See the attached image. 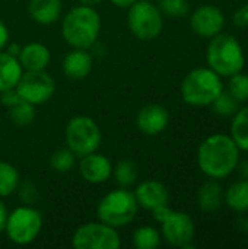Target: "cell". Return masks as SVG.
Masks as SVG:
<instances>
[{"mask_svg": "<svg viewBox=\"0 0 248 249\" xmlns=\"http://www.w3.org/2000/svg\"><path fill=\"white\" fill-rule=\"evenodd\" d=\"M240 162V149L227 134H212L202 142L197 150L200 171L212 179L229 177Z\"/></svg>", "mask_w": 248, "mask_h": 249, "instance_id": "cell-1", "label": "cell"}, {"mask_svg": "<svg viewBox=\"0 0 248 249\" xmlns=\"http://www.w3.org/2000/svg\"><path fill=\"white\" fill-rule=\"evenodd\" d=\"M99 32L101 16L96 12L95 6H75L61 19L63 39L72 48H92L96 44Z\"/></svg>", "mask_w": 248, "mask_h": 249, "instance_id": "cell-2", "label": "cell"}, {"mask_svg": "<svg viewBox=\"0 0 248 249\" xmlns=\"http://www.w3.org/2000/svg\"><path fill=\"white\" fill-rule=\"evenodd\" d=\"M206 61L221 77H229L243 71L246 57L240 41L234 35L219 32L212 36L208 45Z\"/></svg>", "mask_w": 248, "mask_h": 249, "instance_id": "cell-3", "label": "cell"}, {"mask_svg": "<svg viewBox=\"0 0 248 249\" xmlns=\"http://www.w3.org/2000/svg\"><path fill=\"white\" fill-rule=\"evenodd\" d=\"M139 209L140 207L133 191L118 187L107 193L99 200L96 206V216L102 223L120 229L133 223Z\"/></svg>", "mask_w": 248, "mask_h": 249, "instance_id": "cell-4", "label": "cell"}, {"mask_svg": "<svg viewBox=\"0 0 248 249\" xmlns=\"http://www.w3.org/2000/svg\"><path fill=\"white\" fill-rule=\"evenodd\" d=\"M180 90L186 104L191 107H206L224 90V83L221 76L210 67H197L186 74Z\"/></svg>", "mask_w": 248, "mask_h": 249, "instance_id": "cell-5", "label": "cell"}, {"mask_svg": "<svg viewBox=\"0 0 248 249\" xmlns=\"http://www.w3.org/2000/svg\"><path fill=\"white\" fill-rule=\"evenodd\" d=\"M153 219L161 225V236L167 244L175 248H193L194 222L184 212H175L168 204L159 206L152 210Z\"/></svg>", "mask_w": 248, "mask_h": 249, "instance_id": "cell-6", "label": "cell"}, {"mask_svg": "<svg viewBox=\"0 0 248 249\" xmlns=\"http://www.w3.org/2000/svg\"><path fill=\"white\" fill-rule=\"evenodd\" d=\"M64 140L66 146L76 155V158H82L99 149L102 134L94 118L88 115H76L66 124Z\"/></svg>", "mask_w": 248, "mask_h": 249, "instance_id": "cell-7", "label": "cell"}, {"mask_svg": "<svg viewBox=\"0 0 248 249\" xmlns=\"http://www.w3.org/2000/svg\"><path fill=\"white\" fill-rule=\"evenodd\" d=\"M129 31L140 41L158 38L164 28V15L151 0H136L127 9Z\"/></svg>", "mask_w": 248, "mask_h": 249, "instance_id": "cell-8", "label": "cell"}, {"mask_svg": "<svg viewBox=\"0 0 248 249\" xmlns=\"http://www.w3.org/2000/svg\"><path fill=\"white\" fill-rule=\"evenodd\" d=\"M42 229V216L34 206H19L9 212L4 233L15 245L32 244Z\"/></svg>", "mask_w": 248, "mask_h": 249, "instance_id": "cell-9", "label": "cell"}, {"mask_svg": "<svg viewBox=\"0 0 248 249\" xmlns=\"http://www.w3.org/2000/svg\"><path fill=\"white\" fill-rule=\"evenodd\" d=\"M72 245L75 249H118L121 247V236L118 229L101 220L88 222L75 231Z\"/></svg>", "mask_w": 248, "mask_h": 249, "instance_id": "cell-10", "label": "cell"}, {"mask_svg": "<svg viewBox=\"0 0 248 249\" xmlns=\"http://www.w3.org/2000/svg\"><path fill=\"white\" fill-rule=\"evenodd\" d=\"M16 90L22 101L37 107L53 98L56 92V82L45 70L23 71L16 85Z\"/></svg>", "mask_w": 248, "mask_h": 249, "instance_id": "cell-11", "label": "cell"}, {"mask_svg": "<svg viewBox=\"0 0 248 249\" xmlns=\"http://www.w3.org/2000/svg\"><path fill=\"white\" fill-rule=\"evenodd\" d=\"M190 26L194 34L203 38H212L222 32L225 26V16L221 9L213 4H203L197 7L190 16Z\"/></svg>", "mask_w": 248, "mask_h": 249, "instance_id": "cell-12", "label": "cell"}, {"mask_svg": "<svg viewBox=\"0 0 248 249\" xmlns=\"http://www.w3.org/2000/svg\"><path fill=\"white\" fill-rule=\"evenodd\" d=\"M79 163H77V171L79 175L88 182V184H94V185H99L107 182L111 178V172H113V163L111 160L98 153L92 152L88 153L82 158H79Z\"/></svg>", "mask_w": 248, "mask_h": 249, "instance_id": "cell-13", "label": "cell"}, {"mask_svg": "<svg viewBox=\"0 0 248 249\" xmlns=\"http://www.w3.org/2000/svg\"><path fill=\"white\" fill-rule=\"evenodd\" d=\"M170 123V114L165 107L159 104H148L137 111L136 127L145 136L161 134Z\"/></svg>", "mask_w": 248, "mask_h": 249, "instance_id": "cell-14", "label": "cell"}, {"mask_svg": "<svg viewBox=\"0 0 248 249\" xmlns=\"http://www.w3.org/2000/svg\"><path fill=\"white\" fill-rule=\"evenodd\" d=\"M136 201L139 204V207L152 212L153 209L168 204L170 201V193L167 190V187L156 179H146L142 181L136 190L133 191Z\"/></svg>", "mask_w": 248, "mask_h": 249, "instance_id": "cell-15", "label": "cell"}, {"mask_svg": "<svg viewBox=\"0 0 248 249\" xmlns=\"http://www.w3.org/2000/svg\"><path fill=\"white\" fill-rule=\"evenodd\" d=\"M94 67V58L83 48H72L63 58L61 69L66 77L72 80L85 79Z\"/></svg>", "mask_w": 248, "mask_h": 249, "instance_id": "cell-16", "label": "cell"}, {"mask_svg": "<svg viewBox=\"0 0 248 249\" xmlns=\"http://www.w3.org/2000/svg\"><path fill=\"white\" fill-rule=\"evenodd\" d=\"M18 60L23 71L45 70L51 61V53L48 47L41 42H28L26 45L20 47Z\"/></svg>", "mask_w": 248, "mask_h": 249, "instance_id": "cell-17", "label": "cell"}, {"mask_svg": "<svg viewBox=\"0 0 248 249\" xmlns=\"http://www.w3.org/2000/svg\"><path fill=\"white\" fill-rule=\"evenodd\" d=\"M61 0H29L28 12L32 20L39 25H51L61 16Z\"/></svg>", "mask_w": 248, "mask_h": 249, "instance_id": "cell-18", "label": "cell"}, {"mask_svg": "<svg viewBox=\"0 0 248 249\" xmlns=\"http://www.w3.org/2000/svg\"><path fill=\"white\" fill-rule=\"evenodd\" d=\"M199 209L205 213H215L224 204V188L216 179L206 181L197 191Z\"/></svg>", "mask_w": 248, "mask_h": 249, "instance_id": "cell-19", "label": "cell"}, {"mask_svg": "<svg viewBox=\"0 0 248 249\" xmlns=\"http://www.w3.org/2000/svg\"><path fill=\"white\" fill-rule=\"evenodd\" d=\"M23 69L18 57L9 54L6 50L0 51V92L16 88Z\"/></svg>", "mask_w": 248, "mask_h": 249, "instance_id": "cell-20", "label": "cell"}, {"mask_svg": "<svg viewBox=\"0 0 248 249\" xmlns=\"http://www.w3.org/2000/svg\"><path fill=\"white\" fill-rule=\"evenodd\" d=\"M224 203L237 213L248 212V179H240L224 191Z\"/></svg>", "mask_w": 248, "mask_h": 249, "instance_id": "cell-21", "label": "cell"}, {"mask_svg": "<svg viewBox=\"0 0 248 249\" xmlns=\"http://www.w3.org/2000/svg\"><path fill=\"white\" fill-rule=\"evenodd\" d=\"M111 177L120 188H130L136 184L139 177L137 165L130 159H123L113 165Z\"/></svg>", "mask_w": 248, "mask_h": 249, "instance_id": "cell-22", "label": "cell"}, {"mask_svg": "<svg viewBox=\"0 0 248 249\" xmlns=\"http://www.w3.org/2000/svg\"><path fill=\"white\" fill-rule=\"evenodd\" d=\"M231 137L240 150L248 152V107L238 109L231 123Z\"/></svg>", "mask_w": 248, "mask_h": 249, "instance_id": "cell-23", "label": "cell"}, {"mask_svg": "<svg viewBox=\"0 0 248 249\" xmlns=\"http://www.w3.org/2000/svg\"><path fill=\"white\" fill-rule=\"evenodd\" d=\"M19 181L20 178L18 169L12 163L0 160V198L12 196L16 191Z\"/></svg>", "mask_w": 248, "mask_h": 249, "instance_id": "cell-24", "label": "cell"}, {"mask_svg": "<svg viewBox=\"0 0 248 249\" xmlns=\"http://www.w3.org/2000/svg\"><path fill=\"white\" fill-rule=\"evenodd\" d=\"M161 241V232L152 226H140L133 232V245L137 249H156Z\"/></svg>", "mask_w": 248, "mask_h": 249, "instance_id": "cell-25", "label": "cell"}, {"mask_svg": "<svg viewBox=\"0 0 248 249\" xmlns=\"http://www.w3.org/2000/svg\"><path fill=\"white\" fill-rule=\"evenodd\" d=\"M7 114L13 124L19 125V127H26V125L32 124V121L35 120L37 109H35V105L20 101L16 105L7 108Z\"/></svg>", "mask_w": 248, "mask_h": 249, "instance_id": "cell-26", "label": "cell"}, {"mask_svg": "<svg viewBox=\"0 0 248 249\" xmlns=\"http://www.w3.org/2000/svg\"><path fill=\"white\" fill-rule=\"evenodd\" d=\"M76 163V155L66 146L53 152L50 156V166L58 174H66L73 169Z\"/></svg>", "mask_w": 248, "mask_h": 249, "instance_id": "cell-27", "label": "cell"}, {"mask_svg": "<svg viewBox=\"0 0 248 249\" xmlns=\"http://www.w3.org/2000/svg\"><path fill=\"white\" fill-rule=\"evenodd\" d=\"M238 104L240 102L229 92L222 90L210 105L215 114L221 117H231L238 111Z\"/></svg>", "mask_w": 248, "mask_h": 249, "instance_id": "cell-28", "label": "cell"}, {"mask_svg": "<svg viewBox=\"0 0 248 249\" xmlns=\"http://www.w3.org/2000/svg\"><path fill=\"white\" fill-rule=\"evenodd\" d=\"M158 7L164 16L168 18H183L190 10L189 0H159Z\"/></svg>", "mask_w": 248, "mask_h": 249, "instance_id": "cell-29", "label": "cell"}, {"mask_svg": "<svg viewBox=\"0 0 248 249\" xmlns=\"http://www.w3.org/2000/svg\"><path fill=\"white\" fill-rule=\"evenodd\" d=\"M238 102H247L248 101V76L240 73H235L229 76V90H228Z\"/></svg>", "mask_w": 248, "mask_h": 249, "instance_id": "cell-30", "label": "cell"}, {"mask_svg": "<svg viewBox=\"0 0 248 249\" xmlns=\"http://www.w3.org/2000/svg\"><path fill=\"white\" fill-rule=\"evenodd\" d=\"M16 191H18V196H19V198H20V201L23 204L34 206L37 203V200H38V188L29 179H26L23 182L19 181Z\"/></svg>", "mask_w": 248, "mask_h": 249, "instance_id": "cell-31", "label": "cell"}, {"mask_svg": "<svg viewBox=\"0 0 248 249\" xmlns=\"http://www.w3.org/2000/svg\"><path fill=\"white\" fill-rule=\"evenodd\" d=\"M20 96L16 90V88H10V89H6L3 92H0V102L6 107V108H10L13 105H16L18 102H20Z\"/></svg>", "mask_w": 248, "mask_h": 249, "instance_id": "cell-32", "label": "cell"}, {"mask_svg": "<svg viewBox=\"0 0 248 249\" xmlns=\"http://www.w3.org/2000/svg\"><path fill=\"white\" fill-rule=\"evenodd\" d=\"M234 25L238 28H247L248 26V4L240 7L234 15Z\"/></svg>", "mask_w": 248, "mask_h": 249, "instance_id": "cell-33", "label": "cell"}, {"mask_svg": "<svg viewBox=\"0 0 248 249\" xmlns=\"http://www.w3.org/2000/svg\"><path fill=\"white\" fill-rule=\"evenodd\" d=\"M7 44H9V29L6 23L0 19V51H3Z\"/></svg>", "mask_w": 248, "mask_h": 249, "instance_id": "cell-34", "label": "cell"}, {"mask_svg": "<svg viewBox=\"0 0 248 249\" xmlns=\"http://www.w3.org/2000/svg\"><path fill=\"white\" fill-rule=\"evenodd\" d=\"M7 214H9V210H7L6 204L0 198V235L4 233V228H6V222H7Z\"/></svg>", "mask_w": 248, "mask_h": 249, "instance_id": "cell-35", "label": "cell"}, {"mask_svg": "<svg viewBox=\"0 0 248 249\" xmlns=\"http://www.w3.org/2000/svg\"><path fill=\"white\" fill-rule=\"evenodd\" d=\"M115 7H120V9H129L136 0H110Z\"/></svg>", "mask_w": 248, "mask_h": 249, "instance_id": "cell-36", "label": "cell"}, {"mask_svg": "<svg viewBox=\"0 0 248 249\" xmlns=\"http://www.w3.org/2000/svg\"><path fill=\"white\" fill-rule=\"evenodd\" d=\"M237 168H238L241 177H243L244 179H248V160H244V162H241V163L238 162Z\"/></svg>", "mask_w": 248, "mask_h": 249, "instance_id": "cell-37", "label": "cell"}, {"mask_svg": "<svg viewBox=\"0 0 248 249\" xmlns=\"http://www.w3.org/2000/svg\"><path fill=\"white\" fill-rule=\"evenodd\" d=\"M4 50H6L9 54L18 57V55H19V51H20V45H18V44H10V45H9V44H7Z\"/></svg>", "mask_w": 248, "mask_h": 249, "instance_id": "cell-38", "label": "cell"}, {"mask_svg": "<svg viewBox=\"0 0 248 249\" xmlns=\"http://www.w3.org/2000/svg\"><path fill=\"white\" fill-rule=\"evenodd\" d=\"M80 4H86V6H96L98 3H101L102 0H77Z\"/></svg>", "mask_w": 248, "mask_h": 249, "instance_id": "cell-39", "label": "cell"}]
</instances>
